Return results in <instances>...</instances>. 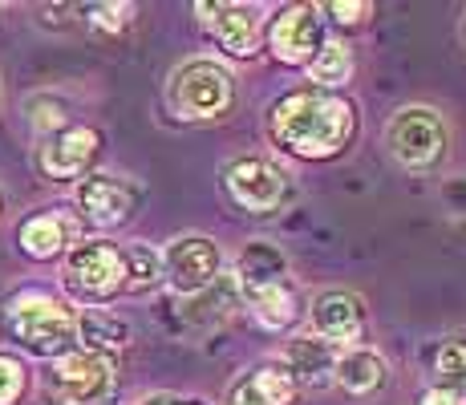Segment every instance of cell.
I'll return each mask as SVG.
<instances>
[{"label":"cell","instance_id":"cell-1","mask_svg":"<svg viewBox=\"0 0 466 405\" xmlns=\"http://www.w3.org/2000/svg\"><path fill=\"white\" fill-rule=\"evenodd\" d=\"M357 134V106L345 94L317 86L289 89L268 106V138L309 162H325L349 150Z\"/></svg>","mask_w":466,"mask_h":405},{"label":"cell","instance_id":"cell-2","mask_svg":"<svg viewBox=\"0 0 466 405\" xmlns=\"http://www.w3.org/2000/svg\"><path fill=\"white\" fill-rule=\"evenodd\" d=\"M8 332L33 357L57 361L77 349V317L66 300L49 292H21L8 304Z\"/></svg>","mask_w":466,"mask_h":405},{"label":"cell","instance_id":"cell-3","mask_svg":"<svg viewBox=\"0 0 466 405\" xmlns=\"http://www.w3.org/2000/svg\"><path fill=\"white\" fill-rule=\"evenodd\" d=\"M167 106L183 122H219L236 110V74L215 57H191L170 74Z\"/></svg>","mask_w":466,"mask_h":405},{"label":"cell","instance_id":"cell-4","mask_svg":"<svg viewBox=\"0 0 466 405\" xmlns=\"http://www.w3.org/2000/svg\"><path fill=\"white\" fill-rule=\"evenodd\" d=\"M385 147L398 167L406 170H438L451 155V126L430 106H401L385 126Z\"/></svg>","mask_w":466,"mask_h":405},{"label":"cell","instance_id":"cell-5","mask_svg":"<svg viewBox=\"0 0 466 405\" xmlns=\"http://www.w3.org/2000/svg\"><path fill=\"white\" fill-rule=\"evenodd\" d=\"M118 390V365L106 353H89V349H74V353L57 357L45 377V398L49 405H106Z\"/></svg>","mask_w":466,"mask_h":405},{"label":"cell","instance_id":"cell-6","mask_svg":"<svg viewBox=\"0 0 466 405\" xmlns=\"http://www.w3.org/2000/svg\"><path fill=\"white\" fill-rule=\"evenodd\" d=\"M66 288L82 304H106L127 292V259L110 239H86L66 251Z\"/></svg>","mask_w":466,"mask_h":405},{"label":"cell","instance_id":"cell-7","mask_svg":"<svg viewBox=\"0 0 466 405\" xmlns=\"http://www.w3.org/2000/svg\"><path fill=\"white\" fill-rule=\"evenodd\" d=\"M223 191L231 195V203L244 207L252 215H272L292 199V175L272 158L244 155L228 162L223 170Z\"/></svg>","mask_w":466,"mask_h":405},{"label":"cell","instance_id":"cell-8","mask_svg":"<svg viewBox=\"0 0 466 405\" xmlns=\"http://www.w3.org/2000/svg\"><path fill=\"white\" fill-rule=\"evenodd\" d=\"M223 276V251L219 243L208 236H178L170 239L163 251V280L175 288L178 296H199Z\"/></svg>","mask_w":466,"mask_h":405},{"label":"cell","instance_id":"cell-9","mask_svg":"<svg viewBox=\"0 0 466 405\" xmlns=\"http://www.w3.org/2000/svg\"><path fill=\"white\" fill-rule=\"evenodd\" d=\"M325 21H320L317 5H292L280 8V16H272V29H268V49L280 66H304L320 53L325 45Z\"/></svg>","mask_w":466,"mask_h":405},{"label":"cell","instance_id":"cell-10","mask_svg":"<svg viewBox=\"0 0 466 405\" xmlns=\"http://www.w3.org/2000/svg\"><path fill=\"white\" fill-rule=\"evenodd\" d=\"M195 13L203 16L211 41L228 57L252 61L259 53V37H264V8L259 5H195Z\"/></svg>","mask_w":466,"mask_h":405},{"label":"cell","instance_id":"cell-11","mask_svg":"<svg viewBox=\"0 0 466 405\" xmlns=\"http://www.w3.org/2000/svg\"><path fill=\"white\" fill-rule=\"evenodd\" d=\"M309 320H312V337L329 340L333 349H353L365 340V300L349 288H329L312 300L309 309Z\"/></svg>","mask_w":466,"mask_h":405},{"label":"cell","instance_id":"cell-12","mask_svg":"<svg viewBox=\"0 0 466 405\" xmlns=\"http://www.w3.org/2000/svg\"><path fill=\"white\" fill-rule=\"evenodd\" d=\"M138 187L127 183L118 175H86L77 183V207L94 228L114 231V228H127L138 211Z\"/></svg>","mask_w":466,"mask_h":405},{"label":"cell","instance_id":"cell-13","mask_svg":"<svg viewBox=\"0 0 466 405\" xmlns=\"http://www.w3.org/2000/svg\"><path fill=\"white\" fill-rule=\"evenodd\" d=\"M97 155H102V134L94 126H66L41 142V175L69 183V178H82Z\"/></svg>","mask_w":466,"mask_h":405},{"label":"cell","instance_id":"cell-14","mask_svg":"<svg viewBox=\"0 0 466 405\" xmlns=\"http://www.w3.org/2000/svg\"><path fill=\"white\" fill-rule=\"evenodd\" d=\"M239 304H244V309L252 312V320L268 332H289L292 324H300L309 317V304H304L300 288L292 284V276L280 284L248 288V292H239Z\"/></svg>","mask_w":466,"mask_h":405},{"label":"cell","instance_id":"cell-15","mask_svg":"<svg viewBox=\"0 0 466 405\" xmlns=\"http://www.w3.org/2000/svg\"><path fill=\"white\" fill-rule=\"evenodd\" d=\"M337 353L329 340L312 337V332H297V337H289V345H284L280 353V369L297 381V390H325V385H333V373H337Z\"/></svg>","mask_w":466,"mask_h":405},{"label":"cell","instance_id":"cell-16","mask_svg":"<svg viewBox=\"0 0 466 405\" xmlns=\"http://www.w3.org/2000/svg\"><path fill=\"white\" fill-rule=\"evenodd\" d=\"M16 243L29 259H57L77 243V223L61 211H37L21 223Z\"/></svg>","mask_w":466,"mask_h":405},{"label":"cell","instance_id":"cell-17","mask_svg":"<svg viewBox=\"0 0 466 405\" xmlns=\"http://www.w3.org/2000/svg\"><path fill=\"white\" fill-rule=\"evenodd\" d=\"M297 401V381L280 369V361L256 365L231 381L228 405H292Z\"/></svg>","mask_w":466,"mask_h":405},{"label":"cell","instance_id":"cell-18","mask_svg":"<svg viewBox=\"0 0 466 405\" xmlns=\"http://www.w3.org/2000/svg\"><path fill=\"white\" fill-rule=\"evenodd\" d=\"M385 381H390V365H385V357L378 353V349L353 345V349H340L337 353L333 385H340L345 393H353V398H370V393H378Z\"/></svg>","mask_w":466,"mask_h":405},{"label":"cell","instance_id":"cell-19","mask_svg":"<svg viewBox=\"0 0 466 405\" xmlns=\"http://www.w3.org/2000/svg\"><path fill=\"white\" fill-rule=\"evenodd\" d=\"M231 280H236L239 292H248V288H264V284H280V280H289V259H284V251L276 248V243L256 239L239 251L236 276H231Z\"/></svg>","mask_w":466,"mask_h":405},{"label":"cell","instance_id":"cell-20","mask_svg":"<svg viewBox=\"0 0 466 405\" xmlns=\"http://www.w3.org/2000/svg\"><path fill=\"white\" fill-rule=\"evenodd\" d=\"M130 324L118 317V312H106V309H89L77 317V345H86L89 353H106L110 357L114 349H127L130 345Z\"/></svg>","mask_w":466,"mask_h":405},{"label":"cell","instance_id":"cell-21","mask_svg":"<svg viewBox=\"0 0 466 405\" xmlns=\"http://www.w3.org/2000/svg\"><path fill=\"white\" fill-rule=\"evenodd\" d=\"M236 300H239V288L231 276H219L211 288H203L199 296H187V309H183V317L191 320V324H211V320H223L231 309H236Z\"/></svg>","mask_w":466,"mask_h":405},{"label":"cell","instance_id":"cell-22","mask_svg":"<svg viewBox=\"0 0 466 405\" xmlns=\"http://www.w3.org/2000/svg\"><path fill=\"white\" fill-rule=\"evenodd\" d=\"M430 369H434V385L451 390L466 398V332L462 337H446L438 340V349L430 353Z\"/></svg>","mask_w":466,"mask_h":405},{"label":"cell","instance_id":"cell-23","mask_svg":"<svg viewBox=\"0 0 466 405\" xmlns=\"http://www.w3.org/2000/svg\"><path fill=\"white\" fill-rule=\"evenodd\" d=\"M309 77L317 89H333L337 94V89L353 77V49H349L345 41H325L317 57L309 61Z\"/></svg>","mask_w":466,"mask_h":405},{"label":"cell","instance_id":"cell-24","mask_svg":"<svg viewBox=\"0 0 466 405\" xmlns=\"http://www.w3.org/2000/svg\"><path fill=\"white\" fill-rule=\"evenodd\" d=\"M122 259H127V292H150L163 284V251H155L150 243L122 248Z\"/></svg>","mask_w":466,"mask_h":405},{"label":"cell","instance_id":"cell-25","mask_svg":"<svg viewBox=\"0 0 466 405\" xmlns=\"http://www.w3.org/2000/svg\"><path fill=\"white\" fill-rule=\"evenodd\" d=\"M29 393V365L13 353H0V405H21Z\"/></svg>","mask_w":466,"mask_h":405},{"label":"cell","instance_id":"cell-26","mask_svg":"<svg viewBox=\"0 0 466 405\" xmlns=\"http://www.w3.org/2000/svg\"><path fill=\"white\" fill-rule=\"evenodd\" d=\"M29 122H33V130L37 134H57V130H66V106L57 102V97H33L29 102Z\"/></svg>","mask_w":466,"mask_h":405},{"label":"cell","instance_id":"cell-27","mask_svg":"<svg viewBox=\"0 0 466 405\" xmlns=\"http://www.w3.org/2000/svg\"><path fill=\"white\" fill-rule=\"evenodd\" d=\"M82 13L97 33H122L134 21V5H86Z\"/></svg>","mask_w":466,"mask_h":405},{"label":"cell","instance_id":"cell-28","mask_svg":"<svg viewBox=\"0 0 466 405\" xmlns=\"http://www.w3.org/2000/svg\"><path fill=\"white\" fill-rule=\"evenodd\" d=\"M320 13H329L333 21L340 25V29H357V25H365V16L373 13L370 0H329V5H320Z\"/></svg>","mask_w":466,"mask_h":405},{"label":"cell","instance_id":"cell-29","mask_svg":"<svg viewBox=\"0 0 466 405\" xmlns=\"http://www.w3.org/2000/svg\"><path fill=\"white\" fill-rule=\"evenodd\" d=\"M418 405H466L462 393H451V390H438V385H430V390L418 398Z\"/></svg>","mask_w":466,"mask_h":405},{"label":"cell","instance_id":"cell-30","mask_svg":"<svg viewBox=\"0 0 466 405\" xmlns=\"http://www.w3.org/2000/svg\"><path fill=\"white\" fill-rule=\"evenodd\" d=\"M138 405H203L195 398H178V393H150V398H142Z\"/></svg>","mask_w":466,"mask_h":405},{"label":"cell","instance_id":"cell-31","mask_svg":"<svg viewBox=\"0 0 466 405\" xmlns=\"http://www.w3.org/2000/svg\"><path fill=\"white\" fill-rule=\"evenodd\" d=\"M0 215H5V195H0Z\"/></svg>","mask_w":466,"mask_h":405},{"label":"cell","instance_id":"cell-32","mask_svg":"<svg viewBox=\"0 0 466 405\" xmlns=\"http://www.w3.org/2000/svg\"><path fill=\"white\" fill-rule=\"evenodd\" d=\"M462 41H466V21H462Z\"/></svg>","mask_w":466,"mask_h":405}]
</instances>
